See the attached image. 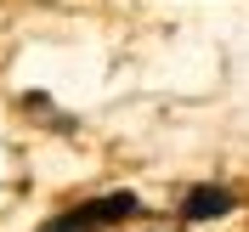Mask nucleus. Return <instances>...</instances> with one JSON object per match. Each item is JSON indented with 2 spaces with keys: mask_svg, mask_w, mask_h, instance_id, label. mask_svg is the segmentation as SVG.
I'll return each mask as SVG.
<instances>
[{
  "mask_svg": "<svg viewBox=\"0 0 249 232\" xmlns=\"http://www.w3.org/2000/svg\"><path fill=\"white\" fill-rule=\"evenodd\" d=\"M40 232H91L85 221H79V210H68V215H57V221H46Z\"/></svg>",
  "mask_w": 249,
  "mask_h": 232,
  "instance_id": "3",
  "label": "nucleus"
},
{
  "mask_svg": "<svg viewBox=\"0 0 249 232\" xmlns=\"http://www.w3.org/2000/svg\"><path fill=\"white\" fill-rule=\"evenodd\" d=\"M232 210H238V193H227V187H193L181 198V221H215Z\"/></svg>",
  "mask_w": 249,
  "mask_h": 232,
  "instance_id": "1",
  "label": "nucleus"
},
{
  "mask_svg": "<svg viewBox=\"0 0 249 232\" xmlns=\"http://www.w3.org/2000/svg\"><path fill=\"white\" fill-rule=\"evenodd\" d=\"M124 215H142V198L136 193H108V198H91V204H79V221L85 227H108V221H124Z\"/></svg>",
  "mask_w": 249,
  "mask_h": 232,
  "instance_id": "2",
  "label": "nucleus"
}]
</instances>
